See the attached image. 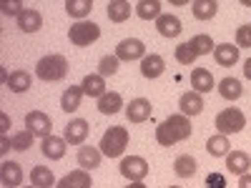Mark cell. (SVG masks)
Here are the masks:
<instances>
[{"mask_svg": "<svg viewBox=\"0 0 251 188\" xmlns=\"http://www.w3.org/2000/svg\"><path fill=\"white\" fill-rule=\"evenodd\" d=\"M191 133H194L191 120H188L183 113H176V116H169L163 123H158L156 141H158V145L171 148V145H176V143H181L186 138H191Z\"/></svg>", "mask_w": 251, "mask_h": 188, "instance_id": "cell-1", "label": "cell"}, {"mask_svg": "<svg viewBox=\"0 0 251 188\" xmlns=\"http://www.w3.org/2000/svg\"><path fill=\"white\" fill-rule=\"evenodd\" d=\"M35 75L40 80H46V83H58L68 75V60L66 55H60V53H50L46 58H40L38 60V66H35Z\"/></svg>", "mask_w": 251, "mask_h": 188, "instance_id": "cell-2", "label": "cell"}, {"mask_svg": "<svg viewBox=\"0 0 251 188\" xmlns=\"http://www.w3.org/2000/svg\"><path fill=\"white\" fill-rule=\"evenodd\" d=\"M128 138H131V133H128V128H123V125H111V128L103 133V138H100V153L103 156H108V158H118V156H123V151H126V145H128Z\"/></svg>", "mask_w": 251, "mask_h": 188, "instance_id": "cell-3", "label": "cell"}, {"mask_svg": "<svg viewBox=\"0 0 251 188\" xmlns=\"http://www.w3.org/2000/svg\"><path fill=\"white\" fill-rule=\"evenodd\" d=\"M68 38H71V43L75 48H86V46L96 43V40L100 38V28L93 23V20H78V23H73L68 28Z\"/></svg>", "mask_w": 251, "mask_h": 188, "instance_id": "cell-4", "label": "cell"}, {"mask_svg": "<svg viewBox=\"0 0 251 188\" xmlns=\"http://www.w3.org/2000/svg\"><path fill=\"white\" fill-rule=\"evenodd\" d=\"M216 128L221 136H228V133H239L246 128V116L239 111V108H224L219 116H216Z\"/></svg>", "mask_w": 251, "mask_h": 188, "instance_id": "cell-5", "label": "cell"}, {"mask_svg": "<svg viewBox=\"0 0 251 188\" xmlns=\"http://www.w3.org/2000/svg\"><path fill=\"white\" fill-rule=\"evenodd\" d=\"M118 171L128 181H143L146 176H149V163H146V158H141V156H126L118 165Z\"/></svg>", "mask_w": 251, "mask_h": 188, "instance_id": "cell-6", "label": "cell"}, {"mask_svg": "<svg viewBox=\"0 0 251 188\" xmlns=\"http://www.w3.org/2000/svg\"><path fill=\"white\" fill-rule=\"evenodd\" d=\"M25 128H28L35 138H48V136H53V133H50V131H53V120H50V116L43 113V111H30V113L25 116Z\"/></svg>", "mask_w": 251, "mask_h": 188, "instance_id": "cell-7", "label": "cell"}, {"mask_svg": "<svg viewBox=\"0 0 251 188\" xmlns=\"http://www.w3.org/2000/svg\"><path fill=\"white\" fill-rule=\"evenodd\" d=\"M116 58H118V60H126V63L143 60V58H146L143 40H138V38H126V40H121L118 48H116Z\"/></svg>", "mask_w": 251, "mask_h": 188, "instance_id": "cell-8", "label": "cell"}, {"mask_svg": "<svg viewBox=\"0 0 251 188\" xmlns=\"http://www.w3.org/2000/svg\"><path fill=\"white\" fill-rule=\"evenodd\" d=\"M88 131H91L88 120L73 118L66 125V131H63V138H66V143H71V145H83V143H86V138H88Z\"/></svg>", "mask_w": 251, "mask_h": 188, "instance_id": "cell-9", "label": "cell"}, {"mask_svg": "<svg viewBox=\"0 0 251 188\" xmlns=\"http://www.w3.org/2000/svg\"><path fill=\"white\" fill-rule=\"evenodd\" d=\"M126 118L128 123H143L151 118V100L146 98H133L128 106H126Z\"/></svg>", "mask_w": 251, "mask_h": 188, "instance_id": "cell-10", "label": "cell"}, {"mask_svg": "<svg viewBox=\"0 0 251 188\" xmlns=\"http://www.w3.org/2000/svg\"><path fill=\"white\" fill-rule=\"evenodd\" d=\"M0 181H3L5 188H18L23 183V168H20V163L3 161V165H0Z\"/></svg>", "mask_w": 251, "mask_h": 188, "instance_id": "cell-11", "label": "cell"}, {"mask_svg": "<svg viewBox=\"0 0 251 188\" xmlns=\"http://www.w3.org/2000/svg\"><path fill=\"white\" fill-rule=\"evenodd\" d=\"M55 188H93V181H91V171H83V168H78V171H71V173H66L60 181H58V186Z\"/></svg>", "mask_w": 251, "mask_h": 188, "instance_id": "cell-12", "label": "cell"}, {"mask_svg": "<svg viewBox=\"0 0 251 188\" xmlns=\"http://www.w3.org/2000/svg\"><path fill=\"white\" fill-rule=\"evenodd\" d=\"M178 108H181V113H183L186 118L199 116V113L203 111V98H201V93H196V91H186V93L178 98Z\"/></svg>", "mask_w": 251, "mask_h": 188, "instance_id": "cell-13", "label": "cell"}, {"mask_svg": "<svg viewBox=\"0 0 251 188\" xmlns=\"http://www.w3.org/2000/svg\"><path fill=\"white\" fill-rule=\"evenodd\" d=\"M239 53H241V48L234 43H221V46H216L214 48V58H216V63L219 66H224V68H231V66H236L239 63Z\"/></svg>", "mask_w": 251, "mask_h": 188, "instance_id": "cell-14", "label": "cell"}, {"mask_svg": "<svg viewBox=\"0 0 251 188\" xmlns=\"http://www.w3.org/2000/svg\"><path fill=\"white\" fill-rule=\"evenodd\" d=\"M66 138H58V136H48L43 138V143H40V153H43L46 158L50 161H60L63 156H66Z\"/></svg>", "mask_w": 251, "mask_h": 188, "instance_id": "cell-15", "label": "cell"}, {"mask_svg": "<svg viewBox=\"0 0 251 188\" xmlns=\"http://www.w3.org/2000/svg\"><path fill=\"white\" fill-rule=\"evenodd\" d=\"M226 168H228V173H231V176H244V173H249V168H251L249 153H244V151H231V153L226 156Z\"/></svg>", "mask_w": 251, "mask_h": 188, "instance_id": "cell-16", "label": "cell"}, {"mask_svg": "<svg viewBox=\"0 0 251 188\" xmlns=\"http://www.w3.org/2000/svg\"><path fill=\"white\" fill-rule=\"evenodd\" d=\"M18 28L23 33H38L40 28H43V15H40L35 8H25L18 15Z\"/></svg>", "mask_w": 251, "mask_h": 188, "instance_id": "cell-17", "label": "cell"}, {"mask_svg": "<svg viewBox=\"0 0 251 188\" xmlns=\"http://www.w3.org/2000/svg\"><path fill=\"white\" fill-rule=\"evenodd\" d=\"M163 70H166V60H163L161 55H156V53L146 55V58L141 60V75H143V78L156 80V78H158Z\"/></svg>", "mask_w": 251, "mask_h": 188, "instance_id": "cell-18", "label": "cell"}, {"mask_svg": "<svg viewBox=\"0 0 251 188\" xmlns=\"http://www.w3.org/2000/svg\"><path fill=\"white\" fill-rule=\"evenodd\" d=\"M216 86V80L211 75V70H206V68H194L191 70V88L196 93H211V88Z\"/></svg>", "mask_w": 251, "mask_h": 188, "instance_id": "cell-19", "label": "cell"}, {"mask_svg": "<svg viewBox=\"0 0 251 188\" xmlns=\"http://www.w3.org/2000/svg\"><path fill=\"white\" fill-rule=\"evenodd\" d=\"M100 158H103L100 148H93V145H80V148H78V165H80L83 171L98 168V165H100Z\"/></svg>", "mask_w": 251, "mask_h": 188, "instance_id": "cell-20", "label": "cell"}, {"mask_svg": "<svg viewBox=\"0 0 251 188\" xmlns=\"http://www.w3.org/2000/svg\"><path fill=\"white\" fill-rule=\"evenodd\" d=\"M80 88H83V93H86L88 98H100L103 93H108L106 91V78L98 75V73H88L86 78H83Z\"/></svg>", "mask_w": 251, "mask_h": 188, "instance_id": "cell-21", "label": "cell"}, {"mask_svg": "<svg viewBox=\"0 0 251 188\" xmlns=\"http://www.w3.org/2000/svg\"><path fill=\"white\" fill-rule=\"evenodd\" d=\"M83 88L80 86H71V88H66L63 91V95H60V111H66V113H75L78 108H80V100H83Z\"/></svg>", "mask_w": 251, "mask_h": 188, "instance_id": "cell-22", "label": "cell"}, {"mask_svg": "<svg viewBox=\"0 0 251 188\" xmlns=\"http://www.w3.org/2000/svg\"><path fill=\"white\" fill-rule=\"evenodd\" d=\"M156 30L163 35V38H176L183 28H181V20L171 13H161V18L156 20Z\"/></svg>", "mask_w": 251, "mask_h": 188, "instance_id": "cell-23", "label": "cell"}, {"mask_svg": "<svg viewBox=\"0 0 251 188\" xmlns=\"http://www.w3.org/2000/svg\"><path fill=\"white\" fill-rule=\"evenodd\" d=\"M106 8H108L106 13H108L111 23H123V20L131 18V3L128 0H111Z\"/></svg>", "mask_w": 251, "mask_h": 188, "instance_id": "cell-24", "label": "cell"}, {"mask_svg": "<svg viewBox=\"0 0 251 188\" xmlns=\"http://www.w3.org/2000/svg\"><path fill=\"white\" fill-rule=\"evenodd\" d=\"M30 83H33V78H30V73L28 70H13L10 75H8V80H5V86L13 91V93H25L28 88H30Z\"/></svg>", "mask_w": 251, "mask_h": 188, "instance_id": "cell-25", "label": "cell"}, {"mask_svg": "<svg viewBox=\"0 0 251 188\" xmlns=\"http://www.w3.org/2000/svg\"><path fill=\"white\" fill-rule=\"evenodd\" d=\"M30 183H33L35 188H53V186H58L53 171L46 168V165H33V171H30Z\"/></svg>", "mask_w": 251, "mask_h": 188, "instance_id": "cell-26", "label": "cell"}, {"mask_svg": "<svg viewBox=\"0 0 251 188\" xmlns=\"http://www.w3.org/2000/svg\"><path fill=\"white\" fill-rule=\"evenodd\" d=\"M121 108H123L121 93H103V95L98 98V111H100L103 116H113V113H118Z\"/></svg>", "mask_w": 251, "mask_h": 188, "instance_id": "cell-27", "label": "cell"}, {"mask_svg": "<svg viewBox=\"0 0 251 188\" xmlns=\"http://www.w3.org/2000/svg\"><path fill=\"white\" fill-rule=\"evenodd\" d=\"M133 10L141 20H158L161 18V3L158 0H141V3L133 5Z\"/></svg>", "mask_w": 251, "mask_h": 188, "instance_id": "cell-28", "label": "cell"}, {"mask_svg": "<svg viewBox=\"0 0 251 188\" xmlns=\"http://www.w3.org/2000/svg\"><path fill=\"white\" fill-rule=\"evenodd\" d=\"M228 148H231V145H228V138L221 136V133H219V136H211V138L206 141V151L211 153L214 158H226L228 153H231Z\"/></svg>", "mask_w": 251, "mask_h": 188, "instance_id": "cell-29", "label": "cell"}, {"mask_svg": "<svg viewBox=\"0 0 251 188\" xmlns=\"http://www.w3.org/2000/svg\"><path fill=\"white\" fill-rule=\"evenodd\" d=\"M219 93H221V98H226V100H239L241 93H244L241 80H239V78H224V80L219 83Z\"/></svg>", "mask_w": 251, "mask_h": 188, "instance_id": "cell-30", "label": "cell"}, {"mask_svg": "<svg viewBox=\"0 0 251 188\" xmlns=\"http://www.w3.org/2000/svg\"><path fill=\"white\" fill-rule=\"evenodd\" d=\"M191 10H194V18H199V20H211L219 10V3L216 0H194Z\"/></svg>", "mask_w": 251, "mask_h": 188, "instance_id": "cell-31", "label": "cell"}, {"mask_svg": "<svg viewBox=\"0 0 251 188\" xmlns=\"http://www.w3.org/2000/svg\"><path fill=\"white\" fill-rule=\"evenodd\" d=\"M196 168H199V163H196V158L194 156H178L176 161H174V171H176V176H181V178H191L194 173H196Z\"/></svg>", "mask_w": 251, "mask_h": 188, "instance_id": "cell-32", "label": "cell"}, {"mask_svg": "<svg viewBox=\"0 0 251 188\" xmlns=\"http://www.w3.org/2000/svg\"><path fill=\"white\" fill-rule=\"evenodd\" d=\"M91 10H93V0H66V13L75 20L91 15Z\"/></svg>", "mask_w": 251, "mask_h": 188, "instance_id": "cell-33", "label": "cell"}, {"mask_svg": "<svg viewBox=\"0 0 251 188\" xmlns=\"http://www.w3.org/2000/svg\"><path fill=\"white\" fill-rule=\"evenodd\" d=\"M188 46H191V50L196 53V55H208L216 46H214V40H211V35H206V33H199V35H194L191 40H188Z\"/></svg>", "mask_w": 251, "mask_h": 188, "instance_id": "cell-34", "label": "cell"}, {"mask_svg": "<svg viewBox=\"0 0 251 188\" xmlns=\"http://www.w3.org/2000/svg\"><path fill=\"white\" fill-rule=\"evenodd\" d=\"M33 138H35V136H33L28 128L13 133V136H10V145H13V151H28L30 145H33Z\"/></svg>", "mask_w": 251, "mask_h": 188, "instance_id": "cell-35", "label": "cell"}, {"mask_svg": "<svg viewBox=\"0 0 251 188\" xmlns=\"http://www.w3.org/2000/svg\"><path fill=\"white\" fill-rule=\"evenodd\" d=\"M118 58L116 55H103L100 58V63H98V75H103V78H111V75H116L118 73Z\"/></svg>", "mask_w": 251, "mask_h": 188, "instance_id": "cell-36", "label": "cell"}, {"mask_svg": "<svg viewBox=\"0 0 251 188\" xmlns=\"http://www.w3.org/2000/svg\"><path fill=\"white\" fill-rule=\"evenodd\" d=\"M176 60L181 63V66H194V60L199 58L194 50H191V46H188V43H181V46H176Z\"/></svg>", "mask_w": 251, "mask_h": 188, "instance_id": "cell-37", "label": "cell"}, {"mask_svg": "<svg viewBox=\"0 0 251 188\" xmlns=\"http://www.w3.org/2000/svg\"><path fill=\"white\" fill-rule=\"evenodd\" d=\"M0 8H3V13H5V15H10V18H18L20 13L25 10L20 0H3V3H0Z\"/></svg>", "mask_w": 251, "mask_h": 188, "instance_id": "cell-38", "label": "cell"}, {"mask_svg": "<svg viewBox=\"0 0 251 188\" xmlns=\"http://www.w3.org/2000/svg\"><path fill=\"white\" fill-rule=\"evenodd\" d=\"M236 46L239 48H251V25L236 28Z\"/></svg>", "mask_w": 251, "mask_h": 188, "instance_id": "cell-39", "label": "cell"}, {"mask_svg": "<svg viewBox=\"0 0 251 188\" xmlns=\"http://www.w3.org/2000/svg\"><path fill=\"white\" fill-rule=\"evenodd\" d=\"M206 186L208 188H226V176L224 173H208L206 176Z\"/></svg>", "mask_w": 251, "mask_h": 188, "instance_id": "cell-40", "label": "cell"}, {"mask_svg": "<svg viewBox=\"0 0 251 188\" xmlns=\"http://www.w3.org/2000/svg\"><path fill=\"white\" fill-rule=\"evenodd\" d=\"M8 128H10V118L3 113V116H0V133H3V136H8Z\"/></svg>", "mask_w": 251, "mask_h": 188, "instance_id": "cell-41", "label": "cell"}, {"mask_svg": "<svg viewBox=\"0 0 251 188\" xmlns=\"http://www.w3.org/2000/svg\"><path fill=\"white\" fill-rule=\"evenodd\" d=\"M10 148H13V145H10V138L3 136V138H0V153H8Z\"/></svg>", "mask_w": 251, "mask_h": 188, "instance_id": "cell-42", "label": "cell"}, {"mask_svg": "<svg viewBox=\"0 0 251 188\" xmlns=\"http://www.w3.org/2000/svg\"><path fill=\"white\" fill-rule=\"evenodd\" d=\"M239 188H251V173L239 176Z\"/></svg>", "mask_w": 251, "mask_h": 188, "instance_id": "cell-43", "label": "cell"}, {"mask_svg": "<svg viewBox=\"0 0 251 188\" xmlns=\"http://www.w3.org/2000/svg\"><path fill=\"white\" fill-rule=\"evenodd\" d=\"M244 75L251 80V55H249V58H246V63H244Z\"/></svg>", "mask_w": 251, "mask_h": 188, "instance_id": "cell-44", "label": "cell"}, {"mask_svg": "<svg viewBox=\"0 0 251 188\" xmlns=\"http://www.w3.org/2000/svg\"><path fill=\"white\" fill-rule=\"evenodd\" d=\"M126 188H146V186H143V181H131Z\"/></svg>", "mask_w": 251, "mask_h": 188, "instance_id": "cell-45", "label": "cell"}, {"mask_svg": "<svg viewBox=\"0 0 251 188\" xmlns=\"http://www.w3.org/2000/svg\"><path fill=\"white\" fill-rule=\"evenodd\" d=\"M169 188H181V186H169Z\"/></svg>", "mask_w": 251, "mask_h": 188, "instance_id": "cell-46", "label": "cell"}, {"mask_svg": "<svg viewBox=\"0 0 251 188\" xmlns=\"http://www.w3.org/2000/svg\"><path fill=\"white\" fill-rule=\"evenodd\" d=\"M33 188H35V186H33Z\"/></svg>", "mask_w": 251, "mask_h": 188, "instance_id": "cell-47", "label": "cell"}]
</instances>
